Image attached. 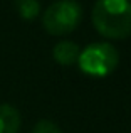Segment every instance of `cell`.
I'll return each instance as SVG.
<instances>
[{
	"instance_id": "obj_1",
	"label": "cell",
	"mask_w": 131,
	"mask_h": 133,
	"mask_svg": "<svg viewBox=\"0 0 131 133\" xmlns=\"http://www.w3.org/2000/svg\"><path fill=\"white\" fill-rule=\"evenodd\" d=\"M91 17L94 29L106 39L121 41L131 36L129 0H96Z\"/></svg>"
},
{
	"instance_id": "obj_2",
	"label": "cell",
	"mask_w": 131,
	"mask_h": 133,
	"mask_svg": "<svg viewBox=\"0 0 131 133\" xmlns=\"http://www.w3.org/2000/svg\"><path fill=\"white\" fill-rule=\"evenodd\" d=\"M82 20V7L77 0H56L46 9L42 25L50 36H66L74 32Z\"/></svg>"
},
{
	"instance_id": "obj_3",
	"label": "cell",
	"mask_w": 131,
	"mask_h": 133,
	"mask_svg": "<svg viewBox=\"0 0 131 133\" xmlns=\"http://www.w3.org/2000/svg\"><path fill=\"white\" fill-rule=\"evenodd\" d=\"M119 62L118 49L109 42H94L89 44L84 51H81L77 59L79 69L84 74L92 78L109 76Z\"/></svg>"
},
{
	"instance_id": "obj_4",
	"label": "cell",
	"mask_w": 131,
	"mask_h": 133,
	"mask_svg": "<svg viewBox=\"0 0 131 133\" xmlns=\"http://www.w3.org/2000/svg\"><path fill=\"white\" fill-rule=\"evenodd\" d=\"M81 49L77 44H74L72 41H61L54 45L52 49V57L57 64L61 66H72L77 62Z\"/></svg>"
},
{
	"instance_id": "obj_5",
	"label": "cell",
	"mask_w": 131,
	"mask_h": 133,
	"mask_svg": "<svg viewBox=\"0 0 131 133\" xmlns=\"http://www.w3.org/2000/svg\"><path fill=\"white\" fill-rule=\"evenodd\" d=\"M20 113L12 104H0V133H19L20 130Z\"/></svg>"
},
{
	"instance_id": "obj_6",
	"label": "cell",
	"mask_w": 131,
	"mask_h": 133,
	"mask_svg": "<svg viewBox=\"0 0 131 133\" xmlns=\"http://www.w3.org/2000/svg\"><path fill=\"white\" fill-rule=\"evenodd\" d=\"M17 14L24 20H34L40 14V2L39 0H13Z\"/></svg>"
},
{
	"instance_id": "obj_7",
	"label": "cell",
	"mask_w": 131,
	"mask_h": 133,
	"mask_svg": "<svg viewBox=\"0 0 131 133\" xmlns=\"http://www.w3.org/2000/svg\"><path fill=\"white\" fill-rule=\"evenodd\" d=\"M32 133H62V130L50 120H40L35 123Z\"/></svg>"
}]
</instances>
